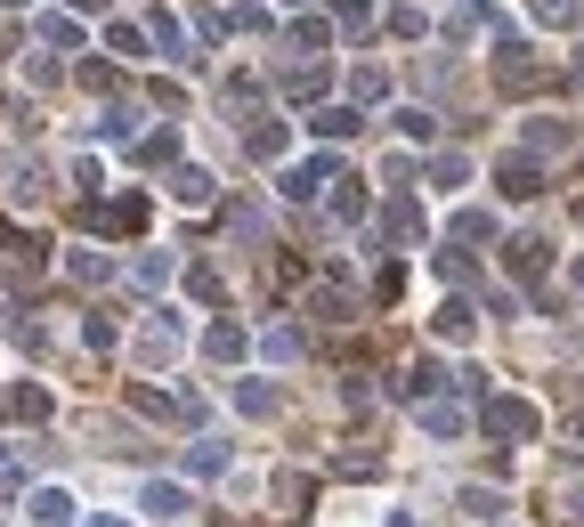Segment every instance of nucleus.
Masks as SVG:
<instances>
[{
	"label": "nucleus",
	"mask_w": 584,
	"mask_h": 527,
	"mask_svg": "<svg viewBox=\"0 0 584 527\" xmlns=\"http://www.w3.org/2000/svg\"><path fill=\"white\" fill-rule=\"evenodd\" d=\"M479 430L504 438V447H528V438L544 430V414H536L528 397H479Z\"/></svg>",
	"instance_id": "obj_1"
},
{
	"label": "nucleus",
	"mask_w": 584,
	"mask_h": 527,
	"mask_svg": "<svg viewBox=\"0 0 584 527\" xmlns=\"http://www.w3.org/2000/svg\"><path fill=\"white\" fill-rule=\"evenodd\" d=\"M495 90H512V98H519V90H544V66H536V49H528V41H512V33L495 41Z\"/></svg>",
	"instance_id": "obj_2"
},
{
	"label": "nucleus",
	"mask_w": 584,
	"mask_h": 527,
	"mask_svg": "<svg viewBox=\"0 0 584 527\" xmlns=\"http://www.w3.org/2000/svg\"><path fill=\"white\" fill-rule=\"evenodd\" d=\"M171 357H179V316L155 309V316H146V333H138V366L155 373V366H171Z\"/></svg>",
	"instance_id": "obj_3"
},
{
	"label": "nucleus",
	"mask_w": 584,
	"mask_h": 527,
	"mask_svg": "<svg viewBox=\"0 0 584 527\" xmlns=\"http://www.w3.org/2000/svg\"><path fill=\"white\" fill-rule=\"evenodd\" d=\"M131 414H146V422H195V397H171V390L131 382Z\"/></svg>",
	"instance_id": "obj_4"
},
{
	"label": "nucleus",
	"mask_w": 584,
	"mask_h": 527,
	"mask_svg": "<svg viewBox=\"0 0 584 527\" xmlns=\"http://www.w3.org/2000/svg\"><path fill=\"white\" fill-rule=\"evenodd\" d=\"M495 195H512V203L544 195V162H536V155H512L504 171H495Z\"/></svg>",
	"instance_id": "obj_5"
},
{
	"label": "nucleus",
	"mask_w": 584,
	"mask_h": 527,
	"mask_svg": "<svg viewBox=\"0 0 584 527\" xmlns=\"http://www.w3.org/2000/svg\"><path fill=\"white\" fill-rule=\"evenodd\" d=\"M576 146V122L569 114H536L528 122V155H569Z\"/></svg>",
	"instance_id": "obj_6"
},
{
	"label": "nucleus",
	"mask_w": 584,
	"mask_h": 527,
	"mask_svg": "<svg viewBox=\"0 0 584 527\" xmlns=\"http://www.w3.org/2000/svg\"><path fill=\"white\" fill-rule=\"evenodd\" d=\"M81 220H90V227H122V236H138V227H146V195H122V203H90Z\"/></svg>",
	"instance_id": "obj_7"
},
{
	"label": "nucleus",
	"mask_w": 584,
	"mask_h": 527,
	"mask_svg": "<svg viewBox=\"0 0 584 527\" xmlns=\"http://www.w3.org/2000/svg\"><path fill=\"white\" fill-rule=\"evenodd\" d=\"M244 349H252V333H244L236 316H220V325H203V357H220V366H236Z\"/></svg>",
	"instance_id": "obj_8"
},
{
	"label": "nucleus",
	"mask_w": 584,
	"mask_h": 527,
	"mask_svg": "<svg viewBox=\"0 0 584 527\" xmlns=\"http://www.w3.org/2000/svg\"><path fill=\"white\" fill-rule=\"evenodd\" d=\"M414 414H423V430H430V438H463V397H423Z\"/></svg>",
	"instance_id": "obj_9"
},
{
	"label": "nucleus",
	"mask_w": 584,
	"mask_h": 527,
	"mask_svg": "<svg viewBox=\"0 0 584 527\" xmlns=\"http://www.w3.org/2000/svg\"><path fill=\"white\" fill-rule=\"evenodd\" d=\"M504 260H512V277H528V284H536V277H544V260H552V244H536V236H512V244H504Z\"/></svg>",
	"instance_id": "obj_10"
},
{
	"label": "nucleus",
	"mask_w": 584,
	"mask_h": 527,
	"mask_svg": "<svg viewBox=\"0 0 584 527\" xmlns=\"http://www.w3.org/2000/svg\"><path fill=\"white\" fill-rule=\"evenodd\" d=\"M171 195L203 211V203H212V195H220V187H212V171H195V162H171Z\"/></svg>",
	"instance_id": "obj_11"
},
{
	"label": "nucleus",
	"mask_w": 584,
	"mask_h": 527,
	"mask_svg": "<svg viewBox=\"0 0 584 527\" xmlns=\"http://www.w3.org/2000/svg\"><path fill=\"white\" fill-rule=\"evenodd\" d=\"M308 131H317V138H358L366 114H358V105H317V122H308Z\"/></svg>",
	"instance_id": "obj_12"
},
{
	"label": "nucleus",
	"mask_w": 584,
	"mask_h": 527,
	"mask_svg": "<svg viewBox=\"0 0 584 527\" xmlns=\"http://www.w3.org/2000/svg\"><path fill=\"white\" fill-rule=\"evenodd\" d=\"M325 187H333V220H358V211H366V179L358 171H333Z\"/></svg>",
	"instance_id": "obj_13"
},
{
	"label": "nucleus",
	"mask_w": 584,
	"mask_h": 527,
	"mask_svg": "<svg viewBox=\"0 0 584 527\" xmlns=\"http://www.w3.org/2000/svg\"><path fill=\"white\" fill-rule=\"evenodd\" d=\"M227 471V438H195L187 447V479H220Z\"/></svg>",
	"instance_id": "obj_14"
},
{
	"label": "nucleus",
	"mask_w": 584,
	"mask_h": 527,
	"mask_svg": "<svg viewBox=\"0 0 584 527\" xmlns=\"http://www.w3.org/2000/svg\"><path fill=\"white\" fill-rule=\"evenodd\" d=\"M390 390H398L406 406H423V397L438 390V366H430V357H414V366H406V373H398V382H390Z\"/></svg>",
	"instance_id": "obj_15"
},
{
	"label": "nucleus",
	"mask_w": 584,
	"mask_h": 527,
	"mask_svg": "<svg viewBox=\"0 0 584 527\" xmlns=\"http://www.w3.org/2000/svg\"><path fill=\"white\" fill-rule=\"evenodd\" d=\"M390 236H398V244H414V236H423V203H414L406 187L390 195Z\"/></svg>",
	"instance_id": "obj_16"
},
{
	"label": "nucleus",
	"mask_w": 584,
	"mask_h": 527,
	"mask_svg": "<svg viewBox=\"0 0 584 527\" xmlns=\"http://www.w3.org/2000/svg\"><path fill=\"white\" fill-rule=\"evenodd\" d=\"M487 25H495V16H487V0H463V9L447 16V41H479Z\"/></svg>",
	"instance_id": "obj_17"
},
{
	"label": "nucleus",
	"mask_w": 584,
	"mask_h": 527,
	"mask_svg": "<svg viewBox=\"0 0 584 527\" xmlns=\"http://www.w3.org/2000/svg\"><path fill=\"white\" fill-rule=\"evenodd\" d=\"M325 179H333V162H301V171H284L277 187H284V195H292V203H308V195H317V187H325Z\"/></svg>",
	"instance_id": "obj_18"
},
{
	"label": "nucleus",
	"mask_w": 584,
	"mask_h": 527,
	"mask_svg": "<svg viewBox=\"0 0 584 527\" xmlns=\"http://www.w3.org/2000/svg\"><path fill=\"white\" fill-rule=\"evenodd\" d=\"M33 519H41V527H74V495H66V487H41V495H33Z\"/></svg>",
	"instance_id": "obj_19"
},
{
	"label": "nucleus",
	"mask_w": 584,
	"mask_h": 527,
	"mask_svg": "<svg viewBox=\"0 0 584 527\" xmlns=\"http://www.w3.org/2000/svg\"><path fill=\"white\" fill-rule=\"evenodd\" d=\"M9 414H16V422H49V390H41V382H16V390H9Z\"/></svg>",
	"instance_id": "obj_20"
},
{
	"label": "nucleus",
	"mask_w": 584,
	"mask_h": 527,
	"mask_svg": "<svg viewBox=\"0 0 584 527\" xmlns=\"http://www.w3.org/2000/svg\"><path fill=\"white\" fill-rule=\"evenodd\" d=\"M308 309H317V325H349V316H358V301H349L341 284H325V292H317Z\"/></svg>",
	"instance_id": "obj_21"
},
{
	"label": "nucleus",
	"mask_w": 584,
	"mask_h": 527,
	"mask_svg": "<svg viewBox=\"0 0 584 527\" xmlns=\"http://www.w3.org/2000/svg\"><path fill=\"white\" fill-rule=\"evenodd\" d=\"M244 146H252V162H277V155H284V122H252Z\"/></svg>",
	"instance_id": "obj_22"
},
{
	"label": "nucleus",
	"mask_w": 584,
	"mask_h": 527,
	"mask_svg": "<svg viewBox=\"0 0 584 527\" xmlns=\"http://www.w3.org/2000/svg\"><path fill=\"white\" fill-rule=\"evenodd\" d=\"M131 155L146 162V171H171V162H179V138H171V131H155L146 146H131Z\"/></svg>",
	"instance_id": "obj_23"
},
{
	"label": "nucleus",
	"mask_w": 584,
	"mask_h": 527,
	"mask_svg": "<svg viewBox=\"0 0 584 527\" xmlns=\"http://www.w3.org/2000/svg\"><path fill=\"white\" fill-rule=\"evenodd\" d=\"M471 325H479L471 301H447V309H438V341H471Z\"/></svg>",
	"instance_id": "obj_24"
},
{
	"label": "nucleus",
	"mask_w": 584,
	"mask_h": 527,
	"mask_svg": "<svg viewBox=\"0 0 584 527\" xmlns=\"http://www.w3.org/2000/svg\"><path fill=\"white\" fill-rule=\"evenodd\" d=\"M41 49H74L81 57V25L74 16H41Z\"/></svg>",
	"instance_id": "obj_25"
},
{
	"label": "nucleus",
	"mask_w": 584,
	"mask_h": 527,
	"mask_svg": "<svg viewBox=\"0 0 584 527\" xmlns=\"http://www.w3.org/2000/svg\"><path fill=\"white\" fill-rule=\"evenodd\" d=\"M138 503H146V512H187V487H171V479H146Z\"/></svg>",
	"instance_id": "obj_26"
},
{
	"label": "nucleus",
	"mask_w": 584,
	"mask_h": 527,
	"mask_svg": "<svg viewBox=\"0 0 584 527\" xmlns=\"http://www.w3.org/2000/svg\"><path fill=\"white\" fill-rule=\"evenodd\" d=\"M9 195H16V203H41V195H49V171H41V162H16Z\"/></svg>",
	"instance_id": "obj_27"
},
{
	"label": "nucleus",
	"mask_w": 584,
	"mask_h": 527,
	"mask_svg": "<svg viewBox=\"0 0 584 527\" xmlns=\"http://www.w3.org/2000/svg\"><path fill=\"white\" fill-rule=\"evenodd\" d=\"M146 41H155V49H171V57H187V33H179V25H171V16H162V9L146 16Z\"/></svg>",
	"instance_id": "obj_28"
},
{
	"label": "nucleus",
	"mask_w": 584,
	"mask_h": 527,
	"mask_svg": "<svg viewBox=\"0 0 584 527\" xmlns=\"http://www.w3.org/2000/svg\"><path fill=\"white\" fill-rule=\"evenodd\" d=\"M284 98H325V66H292L284 74Z\"/></svg>",
	"instance_id": "obj_29"
},
{
	"label": "nucleus",
	"mask_w": 584,
	"mask_h": 527,
	"mask_svg": "<svg viewBox=\"0 0 584 527\" xmlns=\"http://www.w3.org/2000/svg\"><path fill=\"white\" fill-rule=\"evenodd\" d=\"M454 244H495V220L487 211H463V220H454Z\"/></svg>",
	"instance_id": "obj_30"
},
{
	"label": "nucleus",
	"mask_w": 584,
	"mask_h": 527,
	"mask_svg": "<svg viewBox=\"0 0 584 527\" xmlns=\"http://www.w3.org/2000/svg\"><path fill=\"white\" fill-rule=\"evenodd\" d=\"M74 277H81V284H106L114 260H106V251H74Z\"/></svg>",
	"instance_id": "obj_31"
},
{
	"label": "nucleus",
	"mask_w": 584,
	"mask_h": 527,
	"mask_svg": "<svg viewBox=\"0 0 584 527\" xmlns=\"http://www.w3.org/2000/svg\"><path fill=\"white\" fill-rule=\"evenodd\" d=\"M131 277H138L146 292H155L162 277H171V251H138V268H131Z\"/></svg>",
	"instance_id": "obj_32"
},
{
	"label": "nucleus",
	"mask_w": 584,
	"mask_h": 527,
	"mask_svg": "<svg viewBox=\"0 0 584 527\" xmlns=\"http://www.w3.org/2000/svg\"><path fill=\"white\" fill-rule=\"evenodd\" d=\"M106 49L114 57H146V33L138 25H106Z\"/></svg>",
	"instance_id": "obj_33"
},
{
	"label": "nucleus",
	"mask_w": 584,
	"mask_h": 527,
	"mask_svg": "<svg viewBox=\"0 0 584 527\" xmlns=\"http://www.w3.org/2000/svg\"><path fill=\"white\" fill-rule=\"evenodd\" d=\"M81 90H98V98H106V90H122V74L106 66V57H90V66H81Z\"/></svg>",
	"instance_id": "obj_34"
},
{
	"label": "nucleus",
	"mask_w": 584,
	"mask_h": 527,
	"mask_svg": "<svg viewBox=\"0 0 584 527\" xmlns=\"http://www.w3.org/2000/svg\"><path fill=\"white\" fill-rule=\"evenodd\" d=\"M260 98V81L252 74H236V81H227V90H220V105H227V114H244V105H252Z\"/></svg>",
	"instance_id": "obj_35"
},
{
	"label": "nucleus",
	"mask_w": 584,
	"mask_h": 527,
	"mask_svg": "<svg viewBox=\"0 0 584 527\" xmlns=\"http://www.w3.org/2000/svg\"><path fill=\"white\" fill-rule=\"evenodd\" d=\"M106 138H138V105H106V122H98Z\"/></svg>",
	"instance_id": "obj_36"
},
{
	"label": "nucleus",
	"mask_w": 584,
	"mask_h": 527,
	"mask_svg": "<svg viewBox=\"0 0 584 527\" xmlns=\"http://www.w3.org/2000/svg\"><path fill=\"white\" fill-rule=\"evenodd\" d=\"M398 131H406V138H438V114H430V105H406Z\"/></svg>",
	"instance_id": "obj_37"
},
{
	"label": "nucleus",
	"mask_w": 584,
	"mask_h": 527,
	"mask_svg": "<svg viewBox=\"0 0 584 527\" xmlns=\"http://www.w3.org/2000/svg\"><path fill=\"white\" fill-rule=\"evenodd\" d=\"M463 512L471 519H495V512H504V495H495V487H463Z\"/></svg>",
	"instance_id": "obj_38"
},
{
	"label": "nucleus",
	"mask_w": 584,
	"mask_h": 527,
	"mask_svg": "<svg viewBox=\"0 0 584 527\" xmlns=\"http://www.w3.org/2000/svg\"><path fill=\"white\" fill-rule=\"evenodd\" d=\"M349 90H358V105H373V98L390 90V74H382V66H358V81H349Z\"/></svg>",
	"instance_id": "obj_39"
},
{
	"label": "nucleus",
	"mask_w": 584,
	"mask_h": 527,
	"mask_svg": "<svg viewBox=\"0 0 584 527\" xmlns=\"http://www.w3.org/2000/svg\"><path fill=\"white\" fill-rule=\"evenodd\" d=\"M187 284H195V301H227V284H220V268H187Z\"/></svg>",
	"instance_id": "obj_40"
},
{
	"label": "nucleus",
	"mask_w": 584,
	"mask_h": 527,
	"mask_svg": "<svg viewBox=\"0 0 584 527\" xmlns=\"http://www.w3.org/2000/svg\"><path fill=\"white\" fill-rule=\"evenodd\" d=\"M430 179H438V187H463V179H471V162H463V155H438V162H430Z\"/></svg>",
	"instance_id": "obj_41"
},
{
	"label": "nucleus",
	"mask_w": 584,
	"mask_h": 527,
	"mask_svg": "<svg viewBox=\"0 0 584 527\" xmlns=\"http://www.w3.org/2000/svg\"><path fill=\"white\" fill-rule=\"evenodd\" d=\"M9 260H16V268H41L49 251H41V236H9Z\"/></svg>",
	"instance_id": "obj_42"
},
{
	"label": "nucleus",
	"mask_w": 584,
	"mask_h": 527,
	"mask_svg": "<svg viewBox=\"0 0 584 527\" xmlns=\"http://www.w3.org/2000/svg\"><path fill=\"white\" fill-rule=\"evenodd\" d=\"M236 406H244V414H268V406H277V390H260V382H244V390H236Z\"/></svg>",
	"instance_id": "obj_43"
},
{
	"label": "nucleus",
	"mask_w": 584,
	"mask_h": 527,
	"mask_svg": "<svg viewBox=\"0 0 584 527\" xmlns=\"http://www.w3.org/2000/svg\"><path fill=\"white\" fill-rule=\"evenodd\" d=\"M277 503H292V512H301V503H308V479H301V471H284V479H277Z\"/></svg>",
	"instance_id": "obj_44"
},
{
	"label": "nucleus",
	"mask_w": 584,
	"mask_h": 527,
	"mask_svg": "<svg viewBox=\"0 0 584 527\" xmlns=\"http://www.w3.org/2000/svg\"><path fill=\"white\" fill-rule=\"evenodd\" d=\"M536 16L544 25H576V0H536Z\"/></svg>",
	"instance_id": "obj_45"
},
{
	"label": "nucleus",
	"mask_w": 584,
	"mask_h": 527,
	"mask_svg": "<svg viewBox=\"0 0 584 527\" xmlns=\"http://www.w3.org/2000/svg\"><path fill=\"white\" fill-rule=\"evenodd\" d=\"M560 519H569V527H584V487H569V495H560Z\"/></svg>",
	"instance_id": "obj_46"
},
{
	"label": "nucleus",
	"mask_w": 584,
	"mask_h": 527,
	"mask_svg": "<svg viewBox=\"0 0 584 527\" xmlns=\"http://www.w3.org/2000/svg\"><path fill=\"white\" fill-rule=\"evenodd\" d=\"M25 487V471H16V455H0V495H16Z\"/></svg>",
	"instance_id": "obj_47"
},
{
	"label": "nucleus",
	"mask_w": 584,
	"mask_h": 527,
	"mask_svg": "<svg viewBox=\"0 0 584 527\" xmlns=\"http://www.w3.org/2000/svg\"><path fill=\"white\" fill-rule=\"evenodd\" d=\"M66 9H74V16H98V9H106V0H66Z\"/></svg>",
	"instance_id": "obj_48"
},
{
	"label": "nucleus",
	"mask_w": 584,
	"mask_h": 527,
	"mask_svg": "<svg viewBox=\"0 0 584 527\" xmlns=\"http://www.w3.org/2000/svg\"><path fill=\"white\" fill-rule=\"evenodd\" d=\"M81 527H131V519H114V512H98V519H81Z\"/></svg>",
	"instance_id": "obj_49"
},
{
	"label": "nucleus",
	"mask_w": 584,
	"mask_h": 527,
	"mask_svg": "<svg viewBox=\"0 0 584 527\" xmlns=\"http://www.w3.org/2000/svg\"><path fill=\"white\" fill-rule=\"evenodd\" d=\"M569 438H576V447H584V406H576V414H569Z\"/></svg>",
	"instance_id": "obj_50"
},
{
	"label": "nucleus",
	"mask_w": 584,
	"mask_h": 527,
	"mask_svg": "<svg viewBox=\"0 0 584 527\" xmlns=\"http://www.w3.org/2000/svg\"><path fill=\"white\" fill-rule=\"evenodd\" d=\"M576 90H584V57H576Z\"/></svg>",
	"instance_id": "obj_51"
},
{
	"label": "nucleus",
	"mask_w": 584,
	"mask_h": 527,
	"mask_svg": "<svg viewBox=\"0 0 584 527\" xmlns=\"http://www.w3.org/2000/svg\"><path fill=\"white\" fill-rule=\"evenodd\" d=\"M0 9H25V0H0Z\"/></svg>",
	"instance_id": "obj_52"
},
{
	"label": "nucleus",
	"mask_w": 584,
	"mask_h": 527,
	"mask_svg": "<svg viewBox=\"0 0 584 527\" xmlns=\"http://www.w3.org/2000/svg\"><path fill=\"white\" fill-rule=\"evenodd\" d=\"M576 284H584V268H576Z\"/></svg>",
	"instance_id": "obj_53"
},
{
	"label": "nucleus",
	"mask_w": 584,
	"mask_h": 527,
	"mask_svg": "<svg viewBox=\"0 0 584 527\" xmlns=\"http://www.w3.org/2000/svg\"><path fill=\"white\" fill-rule=\"evenodd\" d=\"M576 220H584V203H576Z\"/></svg>",
	"instance_id": "obj_54"
}]
</instances>
